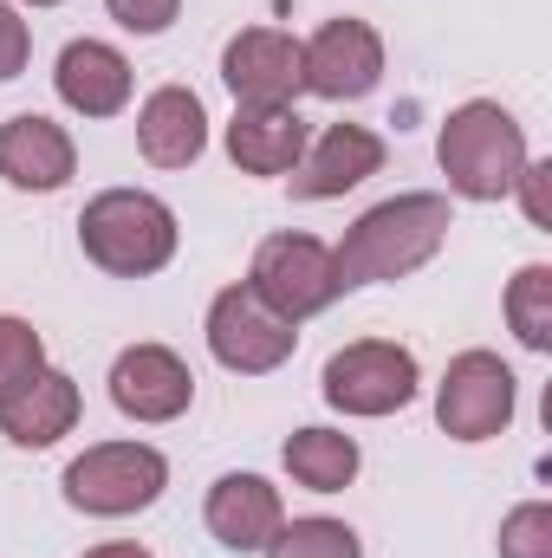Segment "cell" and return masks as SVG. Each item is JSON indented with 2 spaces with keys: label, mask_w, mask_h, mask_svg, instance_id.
Returning a JSON list of instances; mask_svg holds the SVG:
<instances>
[{
  "label": "cell",
  "mask_w": 552,
  "mask_h": 558,
  "mask_svg": "<svg viewBox=\"0 0 552 558\" xmlns=\"http://www.w3.org/2000/svg\"><path fill=\"white\" fill-rule=\"evenodd\" d=\"M448 228H455V208H448V195H435V189H410V195H391V202L364 208V215L345 228V241L332 247L345 292H351V286H384V279L422 274V267L442 254Z\"/></svg>",
  "instance_id": "6da1fadb"
},
{
  "label": "cell",
  "mask_w": 552,
  "mask_h": 558,
  "mask_svg": "<svg viewBox=\"0 0 552 558\" xmlns=\"http://www.w3.org/2000/svg\"><path fill=\"white\" fill-rule=\"evenodd\" d=\"M527 124L494 105V98H468L442 118L435 131V162L448 175V195L461 202H507L514 195V175L527 169Z\"/></svg>",
  "instance_id": "7a4b0ae2"
},
{
  "label": "cell",
  "mask_w": 552,
  "mask_h": 558,
  "mask_svg": "<svg viewBox=\"0 0 552 558\" xmlns=\"http://www.w3.org/2000/svg\"><path fill=\"white\" fill-rule=\"evenodd\" d=\"M176 208L156 202L149 189H105L85 202L79 215V247L92 267H105L111 279H149L176 260Z\"/></svg>",
  "instance_id": "3957f363"
},
{
  "label": "cell",
  "mask_w": 552,
  "mask_h": 558,
  "mask_svg": "<svg viewBox=\"0 0 552 558\" xmlns=\"http://www.w3.org/2000/svg\"><path fill=\"white\" fill-rule=\"evenodd\" d=\"M59 487H65V507H72V513L131 520V513H143V507L163 500L169 461H163V448H149V441H92V448L59 474Z\"/></svg>",
  "instance_id": "277c9868"
},
{
  "label": "cell",
  "mask_w": 552,
  "mask_h": 558,
  "mask_svg": "<svg viewBox=\"0 0 552 558\" xmlns=\"http://www.w3.org/2000/svg\"><path fill=\"white\" fill-rule=\"evenodd\" d=\"M325 403L338 416H397L410 410L416 390H422V371H416V351L391 344V338H358L345 351L325 357V377H319Z\"/></svg>",
  "instance_id": "5b68a950"
},
{
  "label": "cell",
  "mask_w": 552,
  "mask_h": 558,
  "mask_svg": "<svg viewBox=\"0 0 552 558\" xmlns=\"http://www.w3.org/2000/svg\"><path fill=\"white\" fill-rule=\"evenodd\" d=\"M248 286H254V299H261L267 312H279L286 325L319 318V312L345 292L338 260H332V247H325L319 234H267V241L254 247Z\"/></svg>",
  "instance_id": "8992f818"
},
{
  "label": "cell",
  "mask_w": 552,
  "mask_h": 558,
  "mask_svg": "<svg viewBox=\"0 0 552 558\" xmlns=\"http://www.w3.org/2000/svg\"><path fill=\"white\" fill-rule=\"evenodd\" d=\"M514 403H520L514 371L494 351H461V357H448V371L435 384V428L448 441H494V435H507Z\"/></svg>",
  "instance_id": "52a82bcc"
},
{
  "label": "cell",
  "mask_w": 552,
  "mask_h": 558,
  "mask_svg": "<svg viewBox=\"0 0 552 558\" xmlns=\"http://www.w3.org/2000/svg\"><path fill=\"white\" fill-rule=\"evenodd\" d=\"M292 344H299V325H286L279 312H267L248 279L215 292V305H208V351H215L221 371L267 377V371H279L292 357Z\"/></svg>",
  "instance_id": "ba28073f"
},
{
  "label": "cell",
  "mask_w": 552,
  "mask_h": 558,
  "mask_svg": "<svg viewBox=\"0 0 552 558\" xmlns=\"http://www.w3.org/2000/svg\"><path fill=\"white\" fill-rule=\"evenodd\" d=\"M299 72L312 98H332V105L371 98L384 78V39L371 20H325L312 39H299Z\"/></svg>",
  "instance_id": "9c48e42d"
},
{
  "label": "cell",
  "mask_w": 552,
  "mask_h": 558,
  "mask_svg": "<svg viewBox=\"0 0 552 558\" xmlns=\"http://www.w3.org/2000/svg\"><path fill=\"white\" fill-rule=\"evenodd\" d=\"M377 169H384V137L377 131H364V124H325L319 137L305 143V156L292 162L286 189H292V202H338L358 182H371Z\"/></svg>",
  "instance_id": "30bf717a"
},
{
  "label": "cell",
  "mask_w": 552,
  "mask_h": 558,
  "mask_svg": "<svg viewBox=\"0 0 552 558\" xmlns=\"http://www.w3.org/2000/svg\"><path fill=\"white\" fill-rule=\"evenodd\" d=\"M221 85L235 92V105H292L305 92L299 72V39L279 26H248L221 46Z\"/></svg>",
  "instance_id": "8fae6325"
},
{
  "label": "cell",
  "mask_w": 552,
  "mask_h": 558,
  "mask_svg": "<svg viewBox=\"0 0 552 558\" xmlns=\"http://www.w3.org/2000/svg\"><path fill=\"white\" fill-rule=\"evenodd\" d=\"M111 403L131 422H176L195 403V371L169 344H131L111 364Z\"/></svg>",
  "instance_id": "7c38bea8"
},
{
  "label": "cell",
  "mask_w": 552,
  "mask_h": 558,
  "mask_svg": "<svg viewBox=\"0 0 552 558\" xmlns=\"http://www.w3.org/2000/svg\"><path fill=\"white\" fill-rule=\"evenodd\" d=\"M79 175V149L65 137V124L39 118V111H20L0 124V182L20 189V195H52Z\"/></svg>",
  "instance_id": "4fadbf2b"
},
{
  "label": "cell",
  "mask_w": 552,
  "mask_h": 558,
  "mask_svg": "<svg viewBox=\"0 0 552 558\" xmlns=\"http://www.w3.org/2000/svg\"><path fill=\"white\" fill-rule=\"evenodd\" d=\"M52 92H59V105L79 111V118H118V111L131 105L137 78H131V59H124L118 46H105V39H72V46L59 52V65H52Z\"/></svg>",
  "instance_id": "5bb4252c"
},
{
  "label": "cell",
  "mask_w": 552,
  "mask_h": 558,
  "mask_svg": "<svg viewBox=\"0 0 552 558\" xmlns=\"http://www.w3.org/2000/svg\"><path fill=\"white\" fill-rule=\"evenodd\" d=\"M137 149L149 169H189L208 149V105L189 85H156L137 105Z\"/></svg>",
  "instance_id": "9a60e30c"
},
{
  "label": "cell",
  "mask_w": 552,
  "mask_h": 558,
  "mask_svg": "<svg viewBox=\"0 0 552 558\" xmlns=\"http://www.w3.org/2000/svg\"><path fill=\"white\" fill-rule=\"evenodd\" d=\"M208 533L228 546V553H267V539L279 533L286 507H279V487L261 474H221L208 487V507H202Z\"/></svg>",
  "instance_id": "2e32d148"
},
{
  "label": "cell",
  "mask_w": 552,
  "mask_h": 558,
  "mask_svg": "<svg viewBox=\"0 0 552 558\" xmlns=\"http://www.w3.org/2000/svg\"><path fill=\"white\" fill-rule=\"evenodd\" d=\"M305 143H312V131L292 105H235V118H228V156L248 175H292Z\"/></svg>",
  "instance_id": "e0dca14e"
},
{
  "label": "cell",
  "mask_w": 552,
  "mask_h": 558,
  "mask_svg": "<svg viewBox=\"0 0 552 558\" xmlns=\"http://www.w3.org/2000/svg\"><path fill=\"white\" fill-rule=\"evenodd\" d=\"M72 428H79V384L65 371H52V364L0 397V435L13 448H52Z\"/></svg>",
  "instance_id": "ac0fdd59"
},
{
  "label": "cell",
  "mask_w": 552,
  "mask_h": 558,
  "mask_svg": "<svg viewBox=\"0 0 552 558\" xmlns=\"http://www.w3.org/2000/svg\"><path fill=\"white\" fill-rule=\"evenodd\" d=\"M279 461L312 494H345L358 481V468H364V454H358V441L345 428H292L286 448H279Z\"/></svg>",
  "instance_id": "d6986e66"
},
{
  "label": "cell",
  "mask_w": 552,
  "mask_h": 558,
  "mask_svg": "<svg viewBox=\"0 0 552 558\" xmlns=\"http://www.w3.org/2000/svg\"><path fill=\"white\" fill-rule=\"evenodd\" d=\"M507 331L527 344V351H552V267L547 260H527L520 274L507 279Z\"/></svg>",
  "instance_id": "ffe728a7"
},
{
  "label": "cell",
  "mask_w": 552,
  "mask_h": 558,
  "mask_svg": "<svg viewBox=\"0 0 552 558\" xmlns=\"http://www.w3.org/2000/svg\"><path fill=\"white\" fill-rule=\"evenodd\" d=\"M261 558H364V546L345 520L312 513V520H279V533L267 539Z\"/></svg>",
  "instance_id": "44dd1931"
},
{
  "label": "cell",
  "mask_w": 552,
  "mask_h": 558,
  "mask_svg": "<svg viewBox=\"0 0 552 558\" xmlns=\"http://www.w3.org/2000/svg\"><path fill=\"white\" fill-rule=\"evenodd\" d=\"M46 371V338L26 325V318H13V312H0V397L7 390H20L26 377H39Z\"/></svg>",
  "instance_id": "7402d4cb"
},
{
  "label": "cell",
  "mask_w": 552,
  "mask_h": 558,
  "mask_svg": "<svg viewBox=\"0 0 552 558\" xmlns=\"http://www.w3.org/2000/svg\"><path fill=\"white\" fill-rule=\"evenodd\" d=\"M501 558H552V507L547 500H520L501 520Z\"/></svg>",
  "instance_id": "603a6c76"
},
{
  "label": "cell",
  "mask_w": 552,
  "mask_h": 558,
  "mask_svg": "<svg viewBox=\"0 0 552 558\" xmlns=\"http://www.w3.org/2000/svg\"><path fill=\"white\" fill-rule=\"evenodd\" d=\"M105 7H111V20H118L124 33H137V39L169 33V26H176V13H182V0H105Z\"/></svg>",
  "instance_id": "cb8c5ba5"
},
{
  "label": "cell",
  "mask_w": 552,
  "mask_h": 558,
  "mask_svg": "<svg viewBox=\"0 0 552 558\" xmlns=\"http://www.w3.org/2000/svg\"><path fill=\"white\" fill-rule=\"evenodd\" d=\"M26 59H33V26L20 20V7H13V0H0V85H7V78H20V72H26Z\"/></svg>",
  "instance_id": "d4e9b609"
},
{
  "label": "cell",
  "mask_w": 552,
  "mask_h": 558,
  "mask_svg": "<svg viewBox=\"0 0 552 558\" xmlns=\"http://www.w3.org/2000/svg\"><path fill=\"white\" fill-rule=\"evenodd\" d=\"M547 182H552V162H533V156H527V169L514 175V195H520V208H527V221H533V228H552Z\"/></svg>",
  "instance_id": "484cf974"
},
{
  "label": "cell",
  "mask_w": 552,
  "mask_h": 558,
  "mask_svg": "<svg viewBox=\"0 0 552 558\" xmlns=\"http://www.w3.org/2000/svg\"><path fill=\"white\" fill-rule=\"evenodd\" d=\"M85 558H149L143 546H131V539H111V546H92Z\"/></svg>",
  "instance_id": "4316f807"
},
{
  "label": "cell",
  "mask_w": 552,
  "mask_h": 558,
  "mask_svg": "<svg viewBox=\"0 0 552 558\" xmlns=\"http://www.w3.org/2000/svg\"><path fill=\"white\" fill-rule=\"evenodd\" d=\"M20 7H59V0H20Z\"/></svg>",
  "instance_id": "83f0119b"
}]
</instances>
